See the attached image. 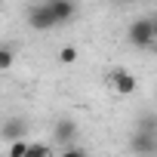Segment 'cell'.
<instances>
[{
  "label": "cell",
  "mask_w": 157,
  "mask_h": 157,
  "mask_svg": "<svg viewBox=\"0 0 157 157\" xmlns=\"http://www.w3.org/2000/svg\"><path fill=\"white\" fill-rule=\"evenodd\" d=\"M126 40L132 49H148L157 43V34H154V16H142V19H132L129 28H126Z\"/></svg>",
  "instance_id": "obj_1"
},
{
  "label": "cell",
  "mask_w": 157,
  "mask_h": 157,
  "mask_svg": "<svg viewBox=\"0 0 157 157\" xmlns=\"http://www.w3.org/2000/svg\"><path fill=\"white\" fill-rule=\"evenodd\" d=\"M28 25L34 28V31H49V28H59V22H56V16H52V10L46 6V0H40V3H34L31 10H28Z\"/></svg>",
  "instance_id": "obj_2"
},
{
  "label": "cell",
  "mask_w": 157,
  "mask_h": 157,
  "mask_svg": "<svg viewBox=\"0 0 157 157\" xmlns=\"http://www.w3.org/2000/svg\"><path fill=\"white\" fill-rule=\"evenodd\" d=\"M129 151L139 154V157H154V154H157V132L136 129L132 139H129Z\"/></svg>",
  "instance_id": "obj_3"
},
{
  "label": "cell",
  "mask_w": 157,
  "mask_h": 157,
  "mask_svg": "<svg viewBox=\"0 0 157 157\" xmlns=\"http://www.w3.org/2000/svg\"><path fill=\"white\" fill-rule=\"evenodd\" d=\"M77 123H74V117H59L56 120V126H52V142H59L62 148H71L74 142H77Z\"/></svg>",
  "instance_id": "obj_4"
},
{
  "label": "cell",
  "mask_w": 157,
  "mask_h": 157,
  "mask_svg": "<svg viewBox=\"0 0 157 157\" xmlns=\"http://www.w3.org/2000/svg\"><path fill=\"white\" fill-rule=\"evenodd\" d=\"M108 83H111V90L117 93V96H132L136 93V77L129 74V71H123V68H114L111 74H108Z\"/></svg>",
  "instance_id": "obj_5"
},
{
  "label": "cell",
  "mask_w": 157,
  "mask_h": 157,
  "mask_svg": "<svg viewBox=\"0 0 157 157\" xmlns=\"http://www.w3.org/2000/svg\"><path fill=\"white\" fill-rule=\"evenodd\" d=\"M46 6L52 10V16H56L59 25H68L77 16V3H74V0H46Z\"/></svg>",
  "instance_id": "obj_6"
},
{
  "label": "cell",
  "mask_w": 157,
  "mask_h": 157,
  "mask_svg": "<svg viewBox=\"0 0 157 157\" xmlns=\"http://www.w3.org/2000/svg\"><path fill=\"white\" fill-rule=\"evenodd\" d=\"M25 132H28V123H25V117H10L6 123H3V142H16V139H25Z\"/></svg>",
  "instance_id": "obj_7"
},
{
  "label": "cell",
  "mask_w": 157,
  "mask_h": 157,
  "mask_svg": "<svg viewBox=\"0 0 157 157\" xmlns=\"http://www.w3.org/2000/svg\"><path fill=\"white\" fill-rule=\"evenodd\" d=\"M28 145H31V142H25V139H16V142H10V148H6V157H25V154H28Z\"/></svg>",
  "instance_id": "obj_8"
},
{
  "label": "cell",
  "mask_w": 157,
  "mask_h": 157,
  "mask_svg": "<svg viewBox=\"0 0 157 157\" xmlns=\"http://www.w3.org/2000/svg\"><path fill=\"white\" fill-rule=\"evenodd\" d=\"M25 157H52V148H49V145H43V142H31Z\"/></svg>",
  "instance_id": "obj_9"
},
{
  "label": "cell",
  "mask_w": 157,
  "mask_h": 157,
  "mask_svg": "<svg viewBox=\"0 0 157 157\" xmlns=\"http://www.w3.org/2000/svg\"><path fill=\"white\" fill-rule=\"evenodd\" d=\"M136 129H145V132H157V114H142Z\"/></svg>",
  "instance_id": "obj_10"
},
{
  "label": "cell",
  "mask_w": 157,
  "mask_h": 157,
  "mask_svg": "<svg viewBox=\"0 0 157 157\" xmlns=\"http://www.w3.org/2000/svg\"><path fill=\"white\" fill-rule=\"evenodd\" d=\"M0 68H3V71H10V68H13V49H10V46L0 49Z\"/></svg>",
  "instance_id": "obj_11"
},
{
  "label": "cell",
  "mask_w": 157,
  "mask_h": 157,
  "mask_svg": "<svg viewBox=\"0 0 157 157\" xmlns=\"http://www.w3.org/2000/svg\"><path fill=\"white\" fill-rule=\"evenodd\" d=\"M59 62H65V65H71V62H77V49H74V46H65V49L59 52Z\"/></svg>",
  "instance_id": "obj_12"
},
{
  "label": "cell",
  "mask_w": 157,
  "mask_h": 157,
  "mask_svg": "<svg viewBox=\"0 0 157 157\" xmlns=\"http://www.w3.org/2000/svg\"><path fill=\"white\" fill-rule=\"evenodd\" d=\"M59 157H86V151H83V148H77V145H71V148H65Z\"/></svg>",
  "instance_id": "obj_13"
},
{
  "label": "cell",
  "mask_w": 157,
  "mask_h": 157,
  "mask_svg": "<svg viewBox=\"0 0 157 157\" xmlns=\"http://www.w3.org/2000/svg\"><path fill=\"white\" fill-rule=\"evenodd\" d=\"M154 34H157V16H154Z\"/></svg>",
  "instance_id": "obj_14"
},
{
  "label": "cell",
  "mask_w": 157,
  "mask_h": 157,
  "mask_svg": "<svg viewBox=\"0 0 157 157\" xmlns=\"http://www.w3.org/2000/svg\"><path fill=\"white\" fill-rule=\"evenodd\" d=\"M120 3H132V0H120Z\"/></svg>",
  "instance_id": "obj_15"
}]
</instances>
